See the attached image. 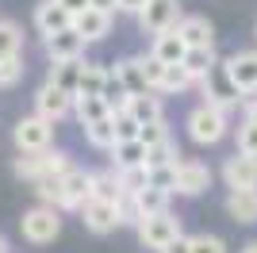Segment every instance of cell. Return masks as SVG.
I'll list each match as a JSON object with an SVG mask.
<instances>
[{
	"label": "cell",
	"instance_id": "6da1fadb",
	"mask_svg": "<svg viewBox=\"0 0 257 253\" xmlns=\"http://www.w3.org/2000/svg\"><path fill=\"white\" fill-rule=\"evenodd\" d=\"M69 165H73V161H69V154H62V150H20L12 173L20 180H31L35 184V180H43V177H62Z\"/></svg>",
	"mask_w": 257,
	"mask_h": 253
},
{
	"label": "cell",
	"instance_id": "7a4b0ae2",
	"mask_svg": "<svg viewBox=\"0 0 257 253\" xmlns=\"http://www.w3.org/2000/svg\"><path fill=\"white\" fill-rule=\"evenodd\" d=\"M184 126H188V138H192L196 146H215V142H223L226 131H230L226 111L215 107V104H196L192 111H188V119H184Z\"/></svg>",
	"mask_w": 257,
	"mask_h": 253
},
{
	"label": "cell",
	"instance_id": "3957f363",
	"mask_svg": "<svg viewBox=\"0 0 257 253\" xmlns=\"http://www.w3.org/2000/svg\"><path fill=\"white\" fill-rule=\"evenodd\" d=\"M135 230H139V242L146 245V249L161 253L169 242L181 238V219L165 207V211H154V215H142V222L135 226Z\"/></svg>",
	"mask_w": 257,
	"mask_h": 253
},
{
	"label": "cell",
	"instance_id": "277c9868",
	"mask_svg": "<svg viewBox=\"0 0 257 253\" xmlns=\"http://www.w3.org/2000/svg\"><path fill=\"white\" fill-rule=\"evenodd\" d=\"M20 230H23V238L31 245H46V242H54V238L62 234V211L50 207V203H39V207L23 211Z\"/></svg>",
	"mask_w": 257,
	"mask_h": 253
},
{
	"label": "cell",
	"instance_id": "5b68a950",
	"mask_svg": "<svg viewBox=\"0 0 257 253\" xmlns=\"http://www.w3.org/2000/svg\"><path fill=\"white\" fill-rule=\"evenodd\" d=\"M184 20V8L181 0H150L146 8L139 12V27L142 35H161V31H173L177 23Z\"/></svg>",
	"mask_w": 257,
	"mask_h": 253
},
{
	"label": "cell",
	"instance_id": "8992f818",
	"mask_svg": "<svg viewBox=\"0 0 257 253\" xmlns=\"http://www.w3.org/2000/svg\"><path fill=\"white\" fill-rule=\"evenodd\" d=\"M81 222H85V230L92 234H111L123 226V219H119V203L115 200H96V196H88L85 203H81Z\"/></svg>",
	"mask_w": 257,
	"mask_h": 253
},
{
	"label": "cell",
	"instance_id": "52a82bcc",
	"mask_svg": "<svg viewBox=\"0 0 257 253\" xmlns=\"http://www.w3.org/2000/svg\"><path fill=\"white\" fill-rule=\"evenodd\" d=\"M12 138H16V146L20 150H50L54 142V119L46 115H23L20 123H16V131H12Z\"/></svg>",
	"mask_w": 257,
	"mask_h": 253
},
{
	"label": "cell",
	"instance_id": "ba28073f",
	"mask_svg": "<svg viewBox=\"0 0 257 253\" xmlns=\"http://www.w3.org/2000/svg\"><path fill=\"white\" fill-rule=\"evenodd\" d=\"M223 73L230 77L242 96H253L257 92V50H238L230 58H223Z\"/></svg>",
	"mask_w": 257,
	"mask_h": 253
},
{
	"label": "cell",
	"instance_id": "9c48e42d",
	"mask_svg": "<svg viewBox=\"0 0 257 253\" xmlns=\"http://www.w3.org/2000/svg\"><path fill=\"white\" fill-rule=\"evenodd\" d=\"M200 84H204V104H215V107H223V111L238 107V100H246V96L230 84V77L223 73V62L215 65L207 77H200Z\"/></svg>",
	"mask_w": 257,
	"mask_h": 253
},
{
	"label": "cell",
	"instance_id": "30bf717a",
	"mask_svg": "<svg viewBox=\"0 0 257 253\" xmlns=\"http://www.w3.org/2000/svg\"><path fill=\"white\" fill-rule=\"evenodd\" d=\"M35 111L46 119H65V115H73V92H65V88H58V84L46 81L39 92H35Z\"/></svg>",
	"mask_w": 257,
	"mask_h": 253
},
{
	"label": "cell",
	"instance_id": "8fae6325",
	"mask_svg": "<svg viewBox=\"0 0 257 253\" xmlns=\"http://www.w3.org/2000/svg\"><path fill=\"white\" fill-rule=\"evenodd\" d=\"M211 188V169L204 165V161H181L177 165V184H173V192L177 196H204V192Z\"/></svg>",
	"mask_w": 257,
	"mask_h": 253
},
{
	"label": "cell",
	"instance_id": "7c38bea8",
	"mask_svg": "<svg viewBox=\"0 0 257 253\" xmlns=\"http://www.w3.org/2000/svg\"><path fill=\"white\" fill-rule=\"evenodd\" d=\"M111 16H115V12H104V8H92V4H88L85 12L73 16V27L85 42H104L107 35H111Z\"/></svg>",
	"mask_w": 257,
	"mask_h": 253
},
{
	"label": "cell",
	"instance_id": "4fadbf2b",
	"mask_svg": "<svg viewBox=\"0 0 257 253\" xmlns=\"http://www.w3.org/2000/svg\"><path fill=\"white\" fill-rule=\"evenodd\" d=\"M223 180L226 188H257V158L234 150V158H226L223 165Z\"/></svg>",
	"mask_w": 257,
	"mask_h": 253
},
{
	"label": "cell",
	"instance_id": "5bb4252c",
	"mask_svg": "<svg viewBox=\"0 0 257 253\" xmlns=\"http://www.w3.org/2000/svg\"><path fill=\"white\" fill-rule=\"evenodd\" d=\"M88 42L77 35V27H65V31L46 35V58L50 62H62V58H85Z\"/></svg>",
	"mask_w": 257,
	"mask_h": 253
},
{
	"label": "cell",
	"instance_id": "9a60e30c",
	"mask_svg": "<svg viewBox=\"0 0 257 253\" xmlns=\"http://www.w3.org/2000/svg\"><path fill=\"white\" fill-rule=\"evenodd\" d=\"M35 27H39V35H54V31H65V27H73V16L58 4V0H43L39 8H35Z\"/></svg>",
	"mask_w": 257,
	"mask_h": 253
},
{
	"label": "cell",
	"instance_id": "2e32d148",
	"mask_svg": "<svg viewBox=\"0 0 257 253\" xmlns=\"http://www.w3.org/2000/svg\"><path fill=\"white\" fill-rule=\"evenodd\" d=\"M184 50H188V42H184L181 35H177V27H173V31L154 35V42H150V54L158 58V62H165V65L184 62Z\"/></svg>",
	"mask_w": 257,
	"mask_h": 253
},
{
	"label": "cell",
	"instance_id": "e0dca14e",
	"mask_svg": "<svg viewBox=\"0 0 257 253\" xmlns=\"http://www.w3.org/2000/svg\"><path fill=\"white\" fill-rule=\"evenodd\" d=\"M177 35H181L188 46H215V27L207 16H184L177 23Z\"/></svg>",
	"mask_w": 257,
	"mask_h": 253
},
{
	"label": "cell",
	"instance_id": "ac0fdd59",
	"mask_svg": "<svg viewBox=\"0 0 257 253\" xmlns=\"http://www.w3.org/2000/svg\"><path fill=\"white\" fill-rule=\"evenodd\" d=\"M62 184H65V196H69V207L73 211H81V203L92 196V173L88 169H65L62 173Z\"/></svg>",
	"mask_w": 257,
	"mask_h": 253
},
{
	"label": "cell",
	"instance_id": "d6986e66",
	"mask_svg": "<svg viewBox=\"0 0 257 253\" xmlns=\"http://www.w3.org/2000/svg\"><path fill=\"white\" fill-rule=\"evenodd\" d=\"M226 215L234 222H257V188H230Z\"/></svg>",
	"mask_w": 257,
	"mask_h": 253
},
{
	"label": "cell",
	"instance_id": "ffe728a7",
	"mask_svg": "<svg viewBox=\"0 0 257 253\" xmlns=\"http://www.w3.org/2000/svg\"><path fill=\"white\" fill-rule=\"evenodd\" d=\"M81 65H85V58H62V62H50V77H46V81L77 96V84H81Z\"/></svg>",
	"mask_w": 257,
	"mask_h": 253
},
{
	"label": "cell",
	"instance_id": "44dd1931",
	"mask_svg": "<svg viewBox=\"0 0 257 253\" xmlns=\"http://www.w3.org/2000/svg\"><path fill=\"white\" fill-rule=\"evenodd\" d=\"M73 115H77V123H81V126H88V123H96V119H107V115H111V107H107L104 96L77 92L73 96Z\"/></svg>",
	"mask_w": 257,
	"mask_h": 253
},
{
	"label": "cell",
	"instance_id": "7402d4cb",
	"mask_svg": "<svg viewBox=\"0 0 257 253\" xmlns=\"http://www.w3.org/2000/svg\"><path fill=\"white\" fill-rule=\"evenodd\" d=\"M115 73H119V81L127 84V92H131V96H139V92H150V81H146L142 58H123V62H115Z\"/></svg>",
	"mask_w": 257,
	"mask_h": 253
},
{
	"label": "cell",
	"instance_id": "603a6c76",
	"mask_svg": "<svg viewBox=\"0 0 257 253\" xmlns=\"http://www.w3.org/2000/svg\"><path fill=\"white\" fill-rule=\"evenodd\" d=\"M219 65V54H215V46H188L184 50V69L200 81V77H207Z\"/></svg>",
	"mask_w": 257,
	"mask_h": 253
},
{
	"label": "cell",
	"instance_id": "cb8c5ba5",
	"mask_svg": "<svg viewBox=\"0 0 257 253\" xmlns=\"http://www.w3.org/2000/svg\"><path fill=\"white\" fill-rule=\"evenodd\" d=\"M127 111H131L135 119H139V123H154V119H165L161 96H154V88H150V92H139V96H131Z\"/></svg>",
	"mask_w": 257,
	"mask_h": 253
},
{
	"label": "cell",
	"instance_id": "d4e9b609",
	"mask_svg": "<svg viewBox=\"0 0 257 253\" xmlns=\"http://www.w3.org/2000/svg\"><path fill=\"white\" fill-rule=\"evenodd\" d=\"M35 192H39V200L50 203V207H58V211H73V207H69V196H65L62 177H43V180H35Z\"/></svg>",
	"mask_w": 257,
	"mask_h": 253
},
{
	"label": "cell",
	"instance_id": "484cf974",
	"mask_svg": "<svg viewBox=\"0 0 257 253\" xmlns=\"http://www.w3.org/2000/svg\"><path fill=\"white\" fill-rule=\"evenodd\" d=\"M196 84V77L184 69V62H177V65H165V77H161V84H158V92H165V96H177V92H188Z\"/></svg>",
	"mask_w": 257,
	"mask_h": 253
},
{
	"label": "cell",
	"instance_id": "4316f807",
	"mask_svg": "<svg viewBox=\"0 0 257 253\" xmlns=\"http://www.w3.org/2000/svg\"><path fill=\"white\" fill-rule=\"evenodd\" d=\"M85 142H88L92 150H111V146L119 142V138H115V119L107 115V119L88 123V126H85Z\"/></svg>",
	"mask_w": 257,
	"mask_h": 253
},
{
	"label": "cell",
	"instance_id": "83f0119b",
	"mask_svg": "<svg viewBox=\"0 0 257 253\" xmlns=\"http://www.w3.org/2000/svg\"><path fill=\"white\" fill-rule=\"evenodd\" d=\"M111 158H115V169L146 165V146H142V138H127V142H115V146H111Z\"/></svg>",
	"mask_w": 257,
	"mask_h": 253
},
{
	"label": "cell",
	"instance_id": "f1b7e54d",
	"mask_svg": "<svg viewBox=\"0 0 257 253\" xmlns=\"http://www.w3.org/2000/svg\"><path fill=\"white\" fill-rule=\"evenodd\" d=\"M107 73H111V69H104L100 62H85V65H81V84H77V92L100 96V92H104V84H107Z\"/></svg>",
	"mask_w": 257,
	"mask_h": 253
},
{
	"label": "cell",
	"instance_id": "f546056e",
	"mask_svg": "<svg viewBox=\"0 0 257 253\" xmlns=\"http://www.w3.org/2000/svg\"><path fill=\"white\" fill-rule=\"evenodd\" d=\"M169 188H158V184H146V188L135 192V200H139V211L142 215H154V211H165L169 207Z\"/></svg>",
	"mask_w": 257,
	"mask_h": 253
},
{
	"label": "cell",
	"instance_id": "4dcf8cb0",
	"mask_svg": "<svg viewBox=\"0 0 257 253\" xmlns=\"http://www.w3.org/2000/svg\"><path fill=\"white\" fill-rule=\"evenodd\" d=\"M92 196H96V200H119V196H123V184H119V169L92 173Z\"/></svg>",
	"mask_w": 257,
	"mask_h": 253
},
{
	"label": "cell",
	"instance_id": "1f68e13d",
	"mask_svg": "<svg viewBox=\"0 0 257 253\" xmlns=\"http://www.w3.org/2000/svg\"><path fill=\"white\" fill-rule=\"evenodd\" d=\"M100 96L107 100L111 115H115V111H127V104H131V92H127V84L119 81V73H115V69L107 73V84H104V92H100Z\"/></svg>",
	"mask_w": 257,
	"mask_h": 253
},
{
	"label": "cell",
	"instance_id": "d6a6232c",
	"mask_svg": "<svg viewBox=\"0 0 257 253\" xmlns=\"http://www.w3.org/2000/svg\"><path fill=\"white\" fill-rule=\"evenodd\" d=\"M20 50H23V31H20V23L0 20V58H4V54H20Z\"/></svg>",
	"mask_w": 257,
	"mask_h": 253
},
{
	"label": "cell",
	"instance_id": "836d02e7",
	"mask_svg": "<svg viewBox=\"0 0 257 253\" xmlns=\"http://www.w3.org/2000/svg\"><path fill=\"white\" fill-rule=\"evenodd\" d=\"M169 161H181V150H177L173 135L165 138V142H158V146L146 150V169H150V165H169Z\"/></svg>",
	"mask_w": 257,
	"mask_h": 253
},
{
	"label": "cell",
	"instance_id": "e575fe53",
	"mask_svg": "<svg viewBox=\"0 0 257 253\" xmlns=\"http://www.w3.org/2000/svg\"><path fill=\"white\" fill-rule=\"evenodd\" d=\"M119 184H123V192H135L146 188L150 184V173H146V165H127V169H119Z\"/></svg>",
	"mask_w": 257,
	"mask_h": 253
},
{
	"label": "cell",
	"instance_id": "d590c367",
	"mask_svg": "<svg viewBox=\"0 0 257 253\" xmlns=\"http://www.w3.org/2000/svg\"><path fill=\"white\" fill-rule=\"evenodd\" d=\"M20 77H23V58L20 54H4V58H0V88L20 84Z\"/></svg>",
	"mask_w": 257,
	"mask_h": 253
},
{
	"label": "cell",
	"instance_id": "8d00e7d4",
	"mask_svg": "<svg viewBox=\"0 0 257 253\" xmlns=\"http://www.w3.org/2000/svg\"><path fill=\"white\" fill-rule=\"evenodd\" d=\"M139 138H142V146H146V150H150V146H158V142H165V138H169V123H165V119H154V123H142Z\"/></svg>",
	"mask_w": 257,
	"mask_h": 253
},
{
	"label": "cell",
	"instance_id": "74e56055",
	"mask_svg": "<svg viewBox=\"0 0 257 253\" xmlns=\"http://www.w3.org/2000/svg\"><path fill=\"white\" fill-rule=\"evenodd\" d=\"M177 165H181V161H169V165H150V169H146V173H150V184L173 192V184H177Z\"/></svg>",
	"mask_w": 257,
	"mask_h": 253
},
{
	"label": "cell",
	"instance_id": "f35d334b",
	"mask_svg": "<svg viewBox=\"0 0 257 253\" xmlns=\"http://www.w3.org/2000/svg\"><path fill=\"white\" fill-rule=\"evenodd\" d=\"M111 119H115V138H119V142H127V138H139L142 123L131 115V111H115Z\"/></svg>",
	"mask_w": 257,
	"mask_h": 253
},
{
	"label": "cell",
	"instance_id": "ab89813d",
	"mask_svg": "<svg viewBox=\"0 0 257 253\" xmlns=\"http://www.w3.org/2000/svg\"><path fill=\"white\" fill-rule=\"evenodd\" d=\"M234 142H238L242 154H253V158H257V123H253V119H246V123L234 131Z\"/></svg>",
	"mask_w": 257,
	"mask_h": 253
},
{
	"label": "cell",
	"instance_id": "60d3db41",
	"mask_svg": "<svg viewBox=\"0 0 257 253\" xmlns=\"http://www.w3.org/2000/svg\"><path fill=\"white\" fill-rule=\"evenodd\" d=\"M119 219H123V226H139L142 222V211H139V200H135V196H131V192H123V196H119Z\"/></svg>",
	"mask_w": 257,
	"mask_h": 253
},
{
	"label": "cell",
	"instance_id": "b9f144b4",
	"mask_svg": "<svg viewBox=\"0 0 257 253\" xmlns=\"http://www.w3.org/2000/svg\"><path fill=\"white\" fill-rule=\"evenodd\" d=\"M192 253H226V242L215 234H196L192 238Z\"/></svg>",
	"mask_w": 257,
	"mask_h": 253
},
{
	"label": "cell",
	"instance_id": "7bdbcfd3",
	"mask_svg": "<svg viewBox=\"0 0 257 253\" xmlns=\"http://www.w3.org/2000/svg\"><path fill=\"white\" fill-rule=\"evenodd\" d=\"M142 69H146V81H150V88L158 92L161 77H165V62H158L154 54H146V58H142Z\"/></svg>",
	"mask_w": 257,
	"mask_h": 253
},
{
	"label": "cell",
	"instance_id": "ee69618b",
	"mask_svg": "<svg viewBox=\"0 0 257 253\" xmlns=\"http://www.w3.org/2000/svg\"><path fill=\"white\" fill-rule=\"evenodd\" d=\"M146 4H150V0H115V12H123V16H139Z\"/></svg>",
	"mask_w": 257,
	"mask_h": 253
},
{
	"label": "cell",
	"instance_id": "f6af8a7d",
	"mask_svg": "<svg viewBox=\"0 0 257 253\" xmlns=\"http://www.w3.org/2000/svg\"><path fill=\"white\" fill-rule=\"evenodd\" d=\"M161 253H192V238H184V234H181L177 242H169V245H165Z\"/></svg>",
	"mask_w": 257,
	"mask_h": 253
},
{
	"label": "cell",
	"instance_id": "bcb514c9",
	"mask_svg": "<svg viewBox=\"0 0 257 253\" xmlns=\"http://www.w3.org/2000/svg\"><path fill=\"white\" fill-rule=\"evenodd\" d=\"M58 4H62V8L69 12V16H77V12H85L88 4H92V0H58Z\"/></svg>",
	"mask_w": 257,
	"mask_h": 253
},
{
	"label": "cell",
	"instance_id": "7dc6e473",
	"mask_svg": "<svg viewBox=\"0 0 257 253\" xmlns=\"http://www.w3.org/2000/svg\"><path fill=\"white\" fill-rule=\"evenodd\" d=\"M246 119L257 123V96H246Z\"/></svg>",
	"mask_w": 257,
	"mask_h": 253
},
{
	"label": "cell",
	"instance_id": "c3c4849f",
	"mask_svg": "<svg viewBox=\"0 0 257 253\" xmlns=\"http://www.w3.org/2000/svg\"><path fill=\"white\" fill-rule=\"evenodd\" d=\"M92 8H104V12H115V0H92Z\"/></svg>",
	"mask_w": 257,
	"mask_h": 253
},
{
	"label": "cell",
	"instance_id": "681fc988",
	"mask_svg": "<svg viewBox=\"0 0 257 253\" xmlns=\"http://www.w3.org/2000/svg\"><path fill=\"white\" fill-rule=\"evenodd\" d=\"M242 253H257V242H246V245H242Z\"/></svg>",
	"mask_w": 257,
	"mask_h": 253
},
{
	"label": "cell",
	"instance_id": "f907efd6",
	"mask_svg": "<svg viewBox=\"0 0 257 253\" xmlns=\"http://www.w3.org/2000/svg\"><path fill=\"white\" fill-rule=\"evenodd\" d=\"M0 253H8V238L4 234H0Z\"/></svg>",
	"mask_w": 257,
	"mask_h": 253
},
{
	"label": "cell",
	"instance_id": "816d5d0a",
	"mask_svg": "<svg viewBox=\"0 0 257 253\" xmlns=\"http://www.w3.org/2000/svg\"><path fill=\"white\" fill-rule=\"evenodd\" d=\"M253 35H257V31H253Z\"/></svg>",
	"mask_w": 257,
	"mask_h": 253
}]
</instances>
